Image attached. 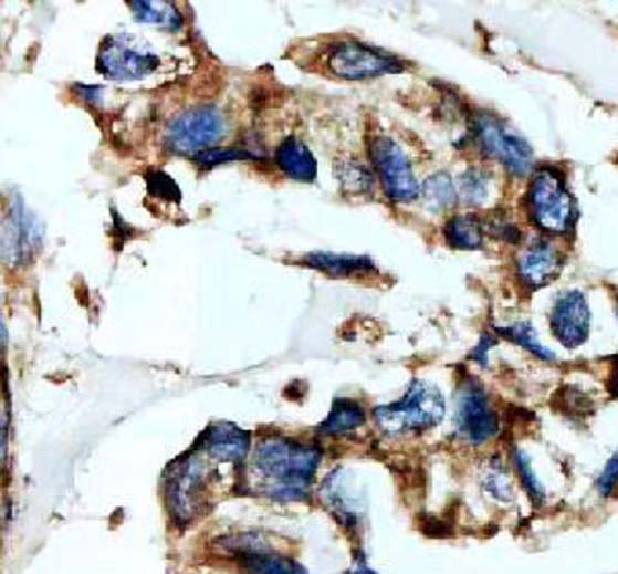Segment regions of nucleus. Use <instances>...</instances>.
I'll list each match as a JSON object with an SVG mask.
<instances>
[{"label":"nucleus","instance_id":"obj_11","mask_svg":"<svg viewBox=\"0 0 618 574\" xmlns=\"http://www.w3.org/2000/svg\"><path fill=\"white\" fill-rule=\"evenodd\" d=\"M591 311L586 293L567 291L561 293L551 311V332L565 348H579L589 338Z\"/></svg>","mask_w":618,"mask_h":574},{"label":"nucleus","instance_id":"obj_15","mask_svg":"<svg viewBox=\"0 0 618 574\" xmlns=\"http://www.w3.org/2000/svg\"><path fill=\"white\" fill-rule=\"evenodd\" d=\"M303 264L320 270L334 279L363 276L376 272V264L371 258L365 255H347V253H331V251H314L303 258Z\"/></svg>","mask_w":618,"mask_h":574},{"label":"nucleus","instance_id":"obj_4","mask_svg":"<svg viewBox=\"0 0 618 574\" xmlns=\"http://www.w3.org/2000/svg\"><path fill=\"white\" fill-rule=\"evenodd\" d=\"M153 45L135 33H112L97 50V71L112 81H140L159 69Z\"/></svg>","mask_w":618,"mask_h":574},{"label":"nucleus","instance_id":"obj_5","mask_svg":"<svg viewBox=\"0 0 618 574\" xmlns=\"http://www.w3.org/2000/svg\"><path fill=\"white\" fill-rule=\"evenodd\" d=\"M227 134V118L221 109L202 105L192 107L171 119L166 128V148L174 155L197 157L200 153L214 148Z\"/></svg>","mask_w":618,"mask_h":574},{"label":"nucleus","instance_id":"obj_17","mask_svg":"<svg viewBox=\"0 0 618 574\" xmlns=\"http://www.w3.org/2000/svg\"><path fill=\"white\" fill-rule=\"evenodd\" d=\"M365 418H367V416H365V410H363V406L359 401L348 398H338L334 401L328 418L317 428V432H320V435H326V437L345 435V432H350V430H357V428L363 427V425H365Z\"/></svg>","mask_w":618,"mask_h":574},{"label":"nucleus","instance_id":"obj_25","mask_svg":"<svg viewBox=\"0 0 618 574\" xmlns=\"http://www.w3.org/2000/svg\"><path fill=\"white\" fill-rule=\"evenodd\" d=\"M483 487L489 492V497H493L495 501L512 502L515 499L512 478L503 468V463H499V461L489 463V468L483 476Z\"/></svg>","mask_w":618,"mask_h":574},{"label":"nucleus","instance_id":"obj_14","mask_svg":"<svg viewBox=\"0 0 618 574\" xmlns=\"http://www.w3.org/2000/svg\"><path fill=\"white\" fill-rule=\"evenodd\" d=\"M274 165L281 169L283 176L293 179V181H302V184L316 181V157H314V153L310 150V147L300 138H295V136H289L276 147V150H274Z\"/></svg>","mask_w":618,"mask_h":574},{"label":"nucleus","instance_id":"obj_10","mask_svg":"<svg viewBox=\"0 0 618 574\" xmlns=\"http://www.w3.org/2000/svg\"><path fill=\"white\" fill-rule=\"evenodd\" d=\"M42 222L15 196L2 221V262L7 265L28 264L35 251L42 248Z\"/></svg>","mask_w":618,"mask_h":574},{"label":"nucleus","instance_id":"obj_13","mask_svg":"<svg viewBox=\"0 0 618 574\" xmlns=\"http://www.w3.org/2000/svg\"><path fill=\"white\" fill-rule=\"evenodd\" d=\"M200 447L205 449L207 456L211 457L212 461L235 463L248 456L250 435L235 425L219 422L205 432V441L200 442Z\"/></svg>","mask_w":618,"mask_h":574},{"label":"nucleus","instance_id":"obj_31","mask_svg":"<svg viewBox=\"0 0 618 574\" xmlns=\"http://www.w3.org/2000/svg\"><path fill=\"white\" fill-rule=\"evenodd\" d=\"M2 346H7V327L2 324Z\"/></svg>","mask_w":618,"mask_h":574},{"label":"nucleus","instance_id":"obj_28","mask_svg":"<svg viewBox=\"0 0 618 574\" xmlns=\"http://www.w3.org/2000/svg\"><path fill=\"white\" fill-rule=\"evenodd\" d=\"M147 186L149 191L159 196V198H167V200H180V190L176 186V181L171 177L161 174V171H153L147 176Z\"/></svg>","mask_w":618,"mask_h":574},{"label":"nucleus","instance_id":"obj_2","mask_svg":"<svg viewBox=\"0 0 618 574\" xmlns=\"http://www.w3.org/2000/svg\"><path fill=\"white\" fill-rule=\"evenodd\" d=\"M526 210L532 225L544 233L565 236L574 227L577 208L563 171L543 165L532 174L526 191Z\"/></svg>","mask_w":618,"mask_h":574},{"label":"nucleus","instance_id":"obj_12","mask_svg":"<svg viewBox=\"0 0 618 574\" xmlns=\"http://www.w3.org/2000/svg\"><path fill=\"white\" fill-rule=\"evenodd\" d=\"M517 276L530 289H541L557 279L565 265V258L557 246L544 237H534L515 258Z\"/></svg>","mask_w":618,"mask_h":574},{"label":"nucleus","instance_id":"obj_27","mask_svg":"<svg viewBox=\"0 0 618 574\" xmlns=\"http://www.w3.org/2000/svg\"><path fill=\"white\" fill-rule=\"evenodd\" d=\"M483 227L484 233L495 237L499 241L512 243V246H517L520 239H522L520 229L510 219H505L503 215H491L489 219H484Z\"/></svg>","mask_w":618,"mask_h":574},{"label":"nucleus","instance_id":"obj_9","mask_svg":"<svg viewBox=\"0 0 618 574\" xmlns=\"http://www.w3.org/2000/svg\"><path fill=\"white\" fill-rule=\"evenodd\" d=\"M369 159L376 169L377 177L384 186L386 196L398 202L408 205L419 198L421 186L412 174V165L408 161L402 148L388 136H374L369 143Z\"/></svg>","mask_w":618,"mask_h":574},{"label":"nucleus","instance_id":"obj_26","mask_svg":"<svg viewBox=\"0 0 618 574\" xmlns=\"http://www.w3.org/2000/svg\"><path fill=\"white\" fill-rule=\"evenodd\" d=\"M258 159L256 153H250L248 148H233V147H214L200 153L195 157V161L202 167H212V165H221V163L229 161H254Z\"/></svg>","mask_w":618,"mask_h":574},{"label":"nucleus","instance_id":"obj_18","mask_svg":"<svg viewBox=\"0 0 618 574\" xmlns=\"http://www.w3.org/2000/svg\"><path fill=\"white\" fill-rule=\"evenodd\" d=\"M128 9L140 23H151L169 30L181 28V17L176 4L166 0H136V2H128Z\"/></svg>","mask_w":618,"mask_h":574},{"label":"nucleus","instance_id":"obj_19","mask_svg":"<svg viewBox=\"0 0 618 574\" xmlns=\"http://www.w3.org/2000/svg\"><path fill=\"white\" fill-rule=\"evenodd\" d=\"M425 207L433 212H441V210H448L455 205L458 200V191H455V186H453V179L450 174L446 171H439V174H433V176L427 177L422 181L421 191H419Z\"/></svg>","mask_w":618,"mask_h":574},{"label":"nucleus","instance_id":"obj_3","mask_svg":"<svg viewBox=\"0 0 618 574\" xmlns=\"http://www.w3.org/2000/svg\"><path fill=\"white\" fill-rule=\"evenodd\" d=\"M377 427L388 435L422 432L438 427L446 416V399L431 383H410L407 394L398 401L376 408Z\"/></svg>","mask_w":618,"mask_h":574},{"label":"nucleus","instance_id":"obj_7","mask_svg":"<svg viewBox=\"0 0 618 574\" xmlns=\"http://www.w3.org/2000/svg\"><path fill=\"white\" fill-rule=\"evenodd\" d=\"M326 66L334 76L345 81H371L384 74L405 71L402 60L379 48L350 42V40L332 45L326 56Z\"/></svg>","mask_w":618,"mask_h":574},{"label":"nucleus","instance_id":"obj_1","mask_svg":"<svg viewBox=\"0 0 618 574\" xmlns=\"http://www.w3.org/2000/svg\"><path fill=\"white\" fill-rule=\"evenodd\" d=\"M322 451L316 445L272 437L258 442L254 470L266 482L264 492L279 501H303L314 482Z\"/></svg>","mask_w":618,"mask_h":574},{"label":"nucleus","instance_id":"obj_30","mask_svg":"<svg viewBox=\"0 0 618 574\" xmlns=\"http://www.w3.org/2000/svg\"><path fill=\"white\" fill-rule=\"evenodd\" d=\"M495 342L497 338H493L491 334H483L481 336V342H479V346L472 351V358L479 363V365H486V356H489V351L495 346Z\"/></svg>","mask_w":618,"mask_h":574},{"label":"nucleus","instance_id":"obj_33","mask_svg":"<svg viewBox=\"0 0 618 574\" xmlns=\"http://www.w3.org/2000/svg\"><path fill=\"white\" fill-rule=\"evenodd\" d=\"M617 315H618V307H617Z\"/></svg>","mask_w":618,"mask_h":574},{"label":"nucleus","instance_id":"obj_6","mask_svg":"<svg viewBox=\"0 0 618 574\" xmlns=\"http://www.w3.org/2000/svg\"><path fill=\"white\" fill-rule=\"evenodd\" d=\"M472 138L484 159L497 161L513 176H528L534 167V153L524 138L507 131L503 122L481 112L472 118Z\"/></svg>","mask_w":618,"mask_h":574},{"label":"nucleus","instance_id":"obj_29","mask_svg":"<svg viewBox=\"0 0 618 574\" xmlns=\"http://www.w3.org/2000/svg\"><path fill=\"white\" fill-rule=\"evenodd\" d=\"M618 487V453L608 459L606 468H604L603 476L598 480V490L603 497H610Z\"/></svg>","mask_w":618,"mask_h":574},{"label":"nucleus","instance_id":"obj_22","mask_svg":"<svg viewBox=\"0 0 618 574\" xmlns=\"http://www.w3.org/2000/svg\"><path fill=\"white\" fill-rule=\"evenodd\" d=\"M243 571L248 574H295L297 562L295 560L269 554L264 550L245 552L242 554Z\"/></svg>","mask_w":618,"mask_h":574},{"label":"nucleus","instance_id":"obj_32","mask_svg":"<svg viewBox=\"0 0 618 574\" xmlns=\"http://www.w3.org/2000/svg\"><path fill=\"white\" fill-rule=\"evenodd\" d=\"M295 574H310V571H305L302 564H297V571H295Z\"/></svg>","mask_w":618,"mask_h":574},{"label":"nucleus","instance_id":"obj_20","mask_svg":"<svg viewBox=\"0 0 618 574\" xmlns=\"http://www.w3.org/2000/svg\"><path fill=\"white\" fill-rule=\"evenodd\" d=\"M336 179L341 184V190L348 194V196H363L374 191V174L365 163L357 161V159H343L336 161Z\"/></svg>","mask_w":618,"mask_h":574},{"label":"nucleus","instance_id":"obj_23","mask_svg":"<svg viewBox=\"0 0 618 574\" xmlns=\"http://www.w3.org/2000/svg\"><path fill=\"white\" fill-rule=\"evenodd\" d=\"M489 186L491 177L483 167H470L464 171V176L460 177L462 202L468 207H481L489 198Z\"/></svg>","mask_w":618,"mask_h":574},{"label":"nucleus","instance_id":"obj_21","mask_svg":"<svg viewBox=\"0 0 618 574\" xmlns=\"http://www.w3.org/2000/svg\"><path fill=\"white\" fill-rule=\"evenodd\" d=\"M499 336H503L505 340H510L513 344L522 346L524 351H528L530 354H534L538 361H546V363H553L557 356L553 351H548L544 346L536 330L532 327L530 322H517V324L503 325V327H495Z\"/></svg>","mask_w":618,"mask_h":574},{"label":"nucleus","instance_id":"obj_8","mask_svg":"<svg viewBox=\"0 0 618 574\" xmlns=\"http://www.w3.org/2000/svg\"><path fill=\"white\" fill-rule=\"evenodd\" d=\"M453 422L455 432L470 445H483L497 435L499 414L486 396L483 383L470 377L460 383Z\"/></svg>","mask_w":618,"mask_h":574},{"label":"nucleus","instance_id":"obj_24","mask_svg":"<svg viewBox=\"0 0 618 574\" xmlns=\"http://www.w3.org/2000/svg\"><path fill=\"white\" fill-rule=\"evenodd\" d=\"M512 461L513 468L517 471V478H520L522 487H524L526 494H528L530 502H532L534 507H541L544 499H546V492H544V487L541 484V480L536 478V473L532 470V461H530V457L526 456L520 447H513Z\"/></svg>","mask_w":618,"mask_h":574},{"label":"nucleus","instance_id":"obj_16","mask_svg":"<svg viewBox=\"0 0 618 574\" xmlns=\"http://www.w3.org/2000/svg\"><path fill=\"white\" fill-rule=\"evenodd\" d=\"M443 237L455 250H483V221L476 215H455L446 222Z\"/></svg>","mask_w":618,"mask_h":574}]
</instances>
